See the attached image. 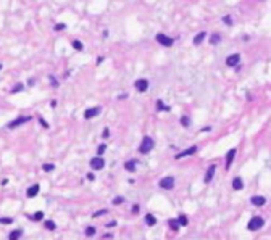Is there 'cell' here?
<instances>
[{
	"instance_id": "1",
	"label": "cell",
	"mask_w": 271,
	"mask_h": 240,
	"mask_svg": "<svg viewBox=\"0 0 271 240\" xmlns=\"http://www.w3.org/2000/svg\"><path fill=\"white\" fill-rule=\"evenodd\" d=\"M154 147H155V140L152 139L150 135H145L142 142H140V145H139V152L142 153V155H147L149 152L154 150Z\"/></svg>"
},
{
	"instance_id": "2",
	"label": "cell",
	"mask_w": 271,
	"mask_h": 240,
	"mask_svg": "<svg viewBox=\"0 0 271 240\" xmlns=\"http://www.w3.org/2000/svg\"><path fill=\"white\" fill-rule=\"evenodd\" d=\"M263 226H265V219H263V218H260V216H253V218L248 221L247 229L253 232V231H260Z\"/></svg>"
},
{
	"instance_id": "3",
	"label": "cell",
	"mask_w": 271,
	"mask_h": 240,
	"mask_svg": "<svg viewBox=\"0 0 271 240\" xmlns=\"http://www.w3.org/2000/svg\"><path fill=\"white\" fill-rule=\"evenodd\" d=\"M157 42L161 44L163 47H171V45L174 44V39L173 37H168L166 34H163V32H158L157 34Z\"/></svg>"
},
{
	"instance_id": "4",
	"label": "cell",
	"mask_w": 271,
	"mask_h": 240,
	"mask_svg": "<svg viewBox=\"0 0 271 240\" xmlns=\"http://www.w3.org/2000/svg\"><path fill=\"white\" fill-rule=\"evenodd\" d=\"M158 185H160L163 190H171L174 187V177L173 176H166V177H163L160 182H158Z\"/></svg>"
},
{
	"instance_id": "5",
	"label": "cell",
	"mask_w": 271,
	"mask_h": 240,
	"mask_svg": "<svg viewBox=\"0 0 271 240\" xmlns=\"http://www.w3.org/2000/svg\"><path fill=\"white\" fill-rule=\"evenodd\" d=\"M27 121H31V116H18L16 119H13L11 123H8L7 127H8V129H15V127H18V126H23V124L27 123Z\"/></svg>"
},
{
	"instance_id": "6",
	"label": "cell",
	"mask_w": 271,
	"mask_h": 240,
	"mask_svg": "<svg viewBox=\"0 0 271 240\" xmlns=\"http://www.w3.org/2000/svg\"><path fill=\"white\" fill-rule=\"evenodd\" d=\"M89 164H90V168H92L94 171H100V169H103L105 161H103V158H102V156H95V158L90 159Z\"/></svg>"
},
{
	"instance_id": "7",
	"label": "cell",
	"mask_w": 271,
	"mask_h": 240,
	"mask_svg": "<svg viewBox=\"0 0 271 240\" xmlns=\"http://www.w3.org/2000/svg\"><path fill=\"white\" fill-rule=\"evenodd\" d=\"M134 87L137 89V92H145V90L149 89V81H147V79H137V81L134 82Z\"/></svg>"
},
{
	"instance_id": "8",
	"label": "cell",
	"mask_w": 271,
	"mask_h": 240,
	"mask_svg": "<svg viewBox=\"0 0 271 240\" xmlns=\"http://www.w3.org/2000/svg\"><path fill=\"white\" fill-rule=\"evenodd\" d=\"M236 148H231V150L228 152V155H226V164H224V168H226V171L228 169H231V164H233V161H234V156H236Z\"/></svg>"
},
{
	"instance_id": "9",
	"label": "cell",
	"mask_w": 271,
	"mask_h": 240,
	"mask_svg": "<svg viewBox=\"0 0 271 240\" xmlns=\"http://www.w3.org/2000/svg\"><path fill=\"white\" fill-rule=\"evenodd\" d=\"M239 61H240V55L239 53H233V55H229L228 58H226V65L228 66H237Z\"/></svg>"
},
{
	"instance_id": "10",
	"label": "cell",
	"mask_w": 271,
	"mask_h": 240,
	"mask_svg": "<svg viewBox=\"0 0 271 240\" xmlns=\"http://www.w3.org/2000/svg\"><path fill=\"white\" fill-rule=\"evenodd\" d=\"M215 173H216V164H210V166H208V169H207V173H205V181L207 184L208 182H211V179L215 177Z\"/></svg>"
},
{
	"instance_id": "11",
	"label": "cell",
	"mask_w": 271,
	"mask_h": 240,
	"mask_svg": "<svg viewBox=\"0 0 271 240\" xmlns=\"http://www.w3.org/2000/svg\"><path fill=\"white\" fill-rule=\"evenodd\" d=\"M195 152H197V147H195V145H192V147H189V148H186V150H182L181 153H178V155H176V159H181V158L189 156V155H194Z\"/></svg>"
},
{
	"instance_id": "12",
	"label": "cell",
	"mask_w": 271,
	"mask_h": 240,
	"mask_svg": "<svg viewBox=\"0 0 271 240\" xmlns=\"http://www.w3.org/2000/svg\"><path fill=\"white\" fill-rule=\"evenodd\" d=\"M100 113V106H94V108H87L86 111H84V118L86 119H90V118H94V116H97Z\"/></svg>"
},
{
	"instance_id": "13",
	"label": "cell",
	"mask_w": 271,
	"mask_h": 240,
	"mask_svg": "<svg viewBox=\"0 0 271 240\" xmlns=\"http://www.w3.org/2000/svg\"><path fill=\"white\" fill-rule=\"evenodd\" d=\"M250 203L255 205V206H263V205L266 203V198L262 197V195H253V197L250 198Z\"/></svg>"
},
{
	"instance_id": "14",
	"label": "cell",
	"mask_w": 271,
	"mask_h": 240,
	"mask_svg": "<svg viewBox=\"0 0 271 240\" xmlns=\"http://www.w3.org/2000/svg\"><path fill=\"white\" fill-rule=\"evenodd\" d=\"M39 190H41V185L39 184H34V185H31L29 188H27V192H26V195H27V198H34L39 193Z\"/></svg>"
},
{
	"instance_id": "15",
	"label": "cell",
	"mask_w": 271,
	"mask_h": 240,
	"mask_svg": "<svg viewBox=\"0 0 271 240\" xmlns=\"http://www.w3.org/2000/svg\"><path fill=\"white\" fill-rule=\"evenodd\" d=\"M233 188L234 190H242V188H244V181H242V177L237 176V177L233 179Z\"/></svg>"
},
{
	"instance_id": "16",
	"label": "cell",
	"mask_w": 271,
	"mask_h": 240,
	"mask_svg": "<svg viewBox=\"0 0 271 240\" xmlns=\"http://www.w3.org/2000/svg\"><path fill=\"white\" fill-rule=\"evenodd\" d=\"M21 235H23V231L21 229H15V231H11L8 234V240H18Z\"/></svg>"
},
{
	"instance_id": "17",
	"label": "cell",
	"mask_w": 271,
	"mask_h": 240,
	"mask_svg": "<svg viewBox=\"0 0 271 240\" xmlns=\"http://www.w3.org/2000/svg\"><path fill=\"white\" fill-rule=\"evenodd\" d=\"M145 224H147V226H155V224H157V218H155L154 214L147 213V214H145Z\"/></svg>"
},
{
	"instance_id": "18",
	"label": "cell",
	"mask_w": 271,
	"mask_h": 240,
	"mask_svg": "<svg viewBox=\"0 0 271 240\" xmlns=\"http://www.w3.org/2000/svg\"><path fill=\"white\" fill-rule=\"evenodd\" d=\"M205 36H207V34H205V32H203V31H202V32H199V34H197V36L194 37V45H200V44L203 42V39H205Z\"/></svg>"
},
{
	"instance_id": "19",
	"label": "cell",
	"mask_w": 271,
	"mask_h": 240,
	"mask_svg": "<svg viewBox=\"0 0 271 240\" xmlns=\"http://www.w3.org/2000/svg\"><path fill=\"white\" fill-rule=\"evenodd\" d=\"M124 169L129 171V173H134V171L137 169V166H136V161H126V163H124Z\"/></svg>"
},
{
	"instance_id": "20",
	"label": "cell",
	"mask_w": 271,
	"mask_h": 240,
	"mask_svg": "<svg viewBox=\"0 0 271 240\" xmlns=\"http://www.w3.org/2000/svg\"><path fill=\"white\" fill-rule=\"evenodd\" d=\"M29 219L31 221H42L44 219V213L42 211H37V213H34V214L29 216Z\"/></svg>"
},
{
	"instance_id": "21",
	"label": "cell",
	"mask_w": 271,
	"mask_h": 240,
	"mask_svg": "<svg viewBox=\"0 0 271 240\" xmlns=\"http://www.w3.org/2000/svg\"><path fill=\"white\" fill-rule=\"evenodd\" d=\"M44 226H45V229H47V231H55V229H56L55 222H53L52 219H47V221L44 222Z\"/></svg>"
},
{
	"instance_id": "22",
	"label": "cell",
	"mask_w": 271,
	"mask_h": 240,
	"mask_svg": "<svg viewBox=\"0 0 271 240\" xmlns=\"http://www.w3.org/2000/svg\"><path fill=\"white\" fill-rule=\"evenodd\" d=\"M178 222H179V226H187L189 224V219H187V216H186V214H179L178 216Z\"/></svg>"
},
{
	"instance_id": "23",
	"label": "cell",
	"mask_w": 271,
	"mask_h": 240,
	"mask_svg": "<svg viewBox=\"0 0 271 240\" xmlns=\"http://www.w3.org/2000/svg\"><path fill=\"white\" fill-rule=\"evenodd\" d=\"M168 224H169V229H171V231H179V227H181L176 219H169Z\"/></svg>"
},
{
	"instance_id": "24",
	"label": "cell",
	"mask_w": 271,
	"mask_h": 240,
	"mask_svg": "<svg viewBox=\"0 0 271 240\" xmlns=\"http://www.w3.org/2000/svg\"><path fill=\"white\" fill-rule=\"evenodd\" d=\"M42 169L45 171V173H52V171L55 169V164L53 163H45L44 166H42Z\"/></svg>"
},
{
	"instance_id": "25",
	"label": "cell",
	"mask_w": 271,
	"mask_h": 240,
	"mask_svg": "<svg viewBox=\"0 0 271 240\" xmlns=\"http://www.w3.org/2000/svg\"><path fill=\"white\" fill-rule=\"evenodd\" d=\"M219 41H221V37H219V34H213V36L210 37V44H211V45H216V44H219Z\"/></svg>"
},
{
	"instance_id": "26",
	"label": "cell",
	"mask_w": 271,
	"mask_h": 240,
	"mask_svg": "<svg viewBox=\"0 0 271 240\" xmlns=\"http://www.w3.org/2000/svg\"><path fill=\"white\" fill-rule=\"evenodd\" d=\"M157 110H160V111H161V110H165V111H168V110H169V106H166L161 100H157Z\"/></svg>"
},
{
	"instance_id": "27",
	"label": "cell",
	"mask_w": 271,
	"mask_h": 240,
	"mask_svg": "<svg viewBox=\"0 0 271 240\" xmlns=\"http://www.w3.org/2000/svg\"><path fill=\"white\" fill-rule=\"evenodd\" d=\"M84 232H86L87 237H94V235H95V227L89 226V227H86V231H84Z\"/></svg>"
},
{
	"instance_id": "28",
	"label": "cell",
	"mask_w": 271,
	"mask_h": 240,
	"mask_svg": "<svg viewBox=\"0 0 271 240\" xmlns=\"http://www.w3.org/2000/svg\"><path fill=\"white\" fill-rule=\"evenodd\" d=\"M24 89V84H16L13 89H11V94H18V92H21V90Z\"/></svg>"
},
{
	"instance_id": "29",
	"label": "cell",
	"mask_w": 271,
	"mask_h": 240,
	"mask_svg": "<svg viewBox=\"0 0 271 240\" xmlns=\"http://www.w3.org/2000/svg\"><path fill=\"white\" fill-rule=\"evenodd\" d=\"M105 150H107V145L105 144H100L99 148H97V156H102L105 153Z\"/></svg>"
},
{
	"instance_id": "30",
	"label": "cell",
	"mask_w": 271,
	"mask_h": 240,
	"mask_svg": "<svg viewBox=\"0 0 271 240\" xmlns=\"http://www.w3.org/2000/svg\"><path fill=\"white\" fill-rule=\"evenodd\" d=\"M181 124H182L184 127H189V124H190L189 116H182V118H181Z\"/></svg>"
},
{
	"instance_id": "31",
	"label": "cell",
	"mask_w": 271,
	"mask_h": 240,
	"mask_svg": "<svg viewBox=\"0 0 271 240\" xmlns=\"http://www.w3.org/2000/svg\"><path fill=\"white\" fill-rule=\"evenodd\" d=\"M73 47H74L76 50H79V52H81V50L84 48V47H82V42H81V41H73Z\"/></svg>"
},
{
	"instance_id": "32",
	"label": "cell",
	"mask_w": 271,
	"mask_h": 240,
	"mask_svg": "<svg viewBox=\"0 0 271 240\" xmlns=\"http://www.w3.org/2000/svg\"><path fill=\"white\" fill-rule=\"evenodd\" d=\"M111 203L113 205H121V203H124V197H115Z\"/></svg>"
},
{
	"instance_id": "33",
	"label": "cell",
	"mask_w": 271,
	"mask_h": 240,
	"mask_svg": "<svg viewBox=\"0 0 271 240\" xmlns=\"http://www.w3.org/2000/svg\"><path fill=\"white\" fill-rule=\"evenodd\" d=\"M107 213H108V210H100V211H95V213L92 214V218H99V216L107 214Z\"/></svg>"
},
{
	"instance_id": "34",
	"label": "cell",
	"mask_w": 271,
	"mask_h": 240,
	"mask_svg": "<svg viewBox=\"0 0 271 240\" xmlns=\"http://www.w3.org/2000/svg\"><path fill=\"white\" fill-rule=\"evenodd\" d=\"M13 218H0V224H11Z\"/></svg>"
},
{
	"instance_id": "35",
	"label": "cell",
	"mask_w": 271,
	"mask_h": 240,
	"mask_svg": "<svg viewBox=\"0 0 271 240\" xmlns=\"http://www.w3.org/2000/svg\"><path fill=\"white\" fill-rule=\"evenodd\" d=\"M39 123H41V124H42V127H45V129H49V127H50V126H49V123H47V121H45V119H44L42 116H41V118H39Z\"/></svg>"
},
{
	"instance_id": "36",
	"label": "cell",
	"mask_w": 271,
	"mask_h": 240,
	"mask_svg": "<svg viewBox=\"0 0 271 240\" xmlns=\"http://www.w3.org/2000/svg\"><path fill=\"white\" fill-rule=\"evenodd\" d=\"M233 18H231V16H223V23H226V24H233Z\"/></svg>"
},
{
	"instance_id": "37",
	"label": "cell",
	"mask_w": 271,
	"mask_h": 240,
	"mask_svg": "<svg viewBox=\"0 0 271 240\" xmlns=\"http://www.w3.org/2000/svg\"><path fill=\"white\" fill-rule=\"evenodd\" d=\"M65 27H66L65 24H56L55 26V31H61V29H65Z\"/></svg>"
},
{
	"instance_id": "38",
	"label": "cell",
	"mask_w": 271,
	"mask_h": 240,
	"mask_svg": "<svg viewBox=\"0 0 271 240\" xmlns=\"http://www.w3.org/2000/svg\"><path fill=\"white\" fill-rule=\"evenodd\" d=\"M108 134H110L108 127H105V129H103V134H102V135H103V139H107V137H108Z\"/></svg>"
},
{
	"instance_id": "39",
	"label": "cell",
	"mask_w": 271,
	"mask_h": 240,
	"mask_svg": "<svg viewBox=\"0 0 271 240\" xmlns=\"http://www.w3.org/2000/svg\"><path fill=\"white\" fill-rule=\"evenodd\" d=\"M139 210H140L139 205H134V206H132V213H139Z\"/></svg>"
},
{
	"instance_id": "40",
	"label": "cell",
	"mask_w": 271,
	"mask_h": 240,
	"mask_svg": "<svg viewBox=\"0 0 271 240\" xmlns=\"http://www.w3.org/2000/svg\"><path fill=\"white\" fill-rule=\"evenodd\" d=\"M50 81H52V85H53V87H56V85H58V84H56V81H55V77H53V76H50Z\"/></svg>"
},
{
	"instance_id": "41",
	"label": "cell",
	"mask_w": 271,
	"mask_h": 240,
	"mask_svg": "<svg viewBox=\"0 0 271 240\" xmlns=\"http://www.w3.org/2000/svg\"><path fill=\"white\" fill-rule=\"evenodd\" d=\"M86 177H87V179H89V181H94V179H95V177H94V174H92V173H89V174H87V176H86Z\"/></svg>"
},
{
	"instance_id": "42",
	"label": "cell",
	"mask_w": 271,
	"mask_h": 240,
	"mask_svg": "<svg viewBox=\"0 0 271 240\" xmlns=\"http://www.w3.org/2000/svg\"><path fill=\"white\" fill-rule=\"evenodd\" d=\"M115 226H116L115 221H111V222H108V224H107V227H115Z\"/></svg>"
},
{
	"instance_id": "43",
	"label": "cell",
	"mask_w": 271,
	"mask_h": 240,
	"mask_svg": "<svg viewBox=\"0 0 271 240\" xmlns=\"http://www.w3.org/2000/svg\"><path fill=\"white\" fill-rule=\"evenodd\" d=\"M102 61H103V56H99V58H97V65H100Z\"/></svg>"
},
{
	"instance_id": "44",
	"label": "cell",
	"mask_w": 271,
	"mask_h": 240,
	"mask_svg": "<svg viewBox=\"0 0 271 240\" xmlns=\"http://www.w3.org/2000/svg\"><path fill=\"white\" fill-rule=\"evenodd\" d=\"M0 70H2V65H0Z\"/></svg>"
}]
</instances>
